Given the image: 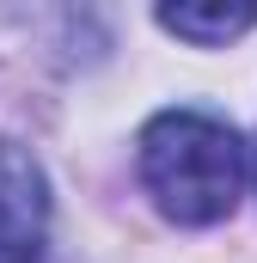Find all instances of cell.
<instances>
[{
	"mask_svg": "<svg viewBox=\"0 0 257 263\" xmlns=\"http://www.w3.org/2000/svg\"><path fill=\"white\" fill-rule=\"evenodd\" d=\"M49 245V178L31 147L0 135V263H43Z\"/></svg>",
	"mask_w": 257,
	"mask_h": 263,
	"instance_id": "obj_2",
	"label": "cell"
},
{
	"mask_svg": "<svg viewBox=\"0 0 257 263\" xmlns=\"http://www.w3.org/2000/svg\"><path fill=\"white\" fill-rule=\"evenodd\" d=\"M153 18H159L172 37L196 43V49H221V43L245 37L257 25V6H159Z\"/></svg>",
	"mask_w": 257,
	"mask_h": 263,
	"instance_id": "obj_3",
	"label": "cell"
},
{
	"mask_svg": "<svg viewBox=\"0 0 257 263\" xmlns=\"http://www.w3.org/2000/svg\"><path fill=\"white\" fill-rule=\"evenodd\" d=\"M135 172L153 208L178 227H214L245 196V141L208 110H159L135 141Z\"/></svg>",
	"mask_w": 257,
	"mask_h": 263,
	"instance_id": "obj_1",
	"label": "cell"
}]
</instances>
